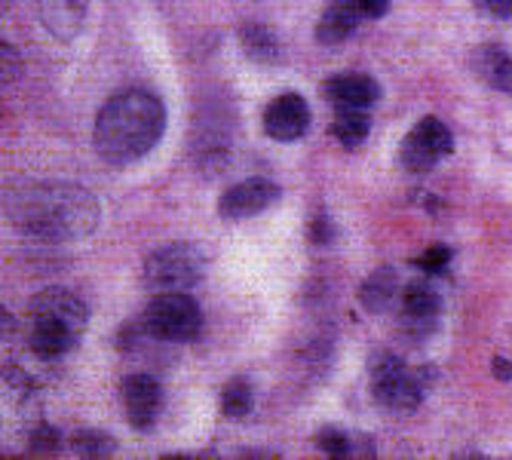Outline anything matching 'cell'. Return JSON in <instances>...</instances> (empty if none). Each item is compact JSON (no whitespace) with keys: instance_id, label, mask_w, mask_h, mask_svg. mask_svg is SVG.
I'll list each match as a JSON object with an SVG mask.
<instances>
[{"instance_id":"1","label":"cell","mask_w":512,"mask_h":460,"mask_svg":"<svg viewBox=\"0 0 512 460\" xmlns=\"http://www.w3.org/2000/svg\"><path fill=\"white\" fill-rule=\"evenodd\" d=\"M99 215V200L74 181H37L10 197V221L31 240H83L99 227Z\"/></svg>"},{"instance_id":"2","label":"cell","mask_w":512,"mask_h":460,"mask_svg":"<svg viewBox=\"0 0 512 460\" xmlns=\"http://www.w3.org/2000/svg\"><path fill=\"white\" fill-rule=\"evenodd\" d=\"M166 132V108L151 89H123L111 96L92 129L96 154L111 166H129L151 154Z\"/></svg>"},{"instance_id":"3","label":"cell","mask_w":512,"mask_h":460,"mask_svg":"<svg viewBox=\"0 0 512 460\" xmlns=\"http://www.w3.org/2000/svg\"><path fill=\"white\" fill-rule=\"evenodd\" d=\"M89 322L86 304L68 289H43L28 301V347L37 359L71 353Z\"/></svg>"},{"instance_id":"4","label":"cell","mask_w":512,"mask_h":460,"mask_svg":"<svg viewBox=\"0 0 512 460\" xmlns=\"http://www.w3.org/2000/svg\"><path fill=\"white\" fill-rule=\"evenodd\" d=\"M142 326L154 341L188 344L203 332L200 304L184 292H157L142 313Z\"/></svg>"},{"instance_id":"5","label":"cell","mask_w":512,"mask_h":460,"mask_svg":"<svg viewBox=\"0 0 512 460\" xmlns=\"http://www.w3.org/2000/svg\"><path fill=\"white\" fill-rule=\"evenodd\" d=\"M206 258L194 243H169L148 255L145 286L151 292H188L203 280Z\"/></svg>"},{"instance_id":"6","label":"cell","mask_w":512,"mask_h":460,"mask_svg":"<svg viewBox=\"0 0 512 460\" xmlns=\"http://www.w3.org/2000/svg\"><path fill=\"white\" fill-rule=\"evenodd\" d=\"M368 372H371V393H375V402L384 405L387 411L408 414L421 405L424 384L408 372L399 356L378 353L375 359H371Z\"/></svg>"},{"instance_id":"7","label":"cell","mask_w":512,"mask_h":460,"mask_svg":"<svg viewBox=\"0 0 512 460\" xmlns=\"http://www.w3.org/2000/svg\"><path fill=\"white\" fill-rule=\"evenodd\" d=\"M454 151V135L439 117H424L411 126L399 145V166L408 172H430Z\"/></svg>"},{"instance_id":"8","label":"cell","mask_w":512,"mask_h":460,"mask_svg":"<svg viewBox=\"0 0 512 460\" xmlns=\"http://www.w3.org/2000/svg\"><path fill=\"white\" fill-rule=\"evenodd\" d=\"M120 402H123V411H126V421L129 427L135 430H151L160 418V408H163V390L160 384L145 375V372H135V375H126L123 384H120Z\"/></svg>"},{"instance_id":"9","label":"cell","mask_w":512,"mask_h":460,"mask_svg":"<svg viewBox=\"0 0 512 460\" xmlns=\"http://www.w3.org/2000/svg\"><path fill=\"white\" fill-rule=\"evenodd\" d=\"M283 191H279V184L267 181V178H246L234 188H227L218 200V215L224 221H246L264 209H270Z\"/></svg>"},{"instance_id":"10","label":"cell","mask_w":512,"mask_h":460,"mask_svg":"<svg viewBox=\"0 0 512 460\" xmlns=\"http://www.w3.org/2000/svg\"><path fill=\"white\" fill-rule=\"evenodd\" d=\"M310 126V108L298 92H283L264 108V132L276 142H298Z\"/></svg>"},{"instance_id":"11","label":"cell","mask_w":512,"mask_h":460,"mask_svg":"<svg viewBox=\"0 0 512 460\" xmlns=\"http://www.w3.org/2000/svg\"><path fill=\"white\" fill-rule=\"evenodd\" d=\"M439 316H442V298L430 283L414 280L402 289V326H405V332L424 338L436 329Z\"/></svg>"},{"instance_id":"12","label":"cell","mask_w":512,"mask_h":460,"mask_svg":"<svg viewBox=\"0 0 512 460\" xmlns=\"http://www.w3.org/2000/svg\"><path fill=\"white\" fill-rule=\"evenodd\" d=\"M37 13L43 28L50 31L56 40L71 43L80 37L89 13V0H37Z\"/></svg>"},{"instance_id":"13","label":"cell","mask_w":512,"mask_h":460,"mask_svg":"<svg viewBox=\"0 0 512 460\" xmlns=\"http://www.w3.org/2000/svg\"><path fill=\"white\" fill-rule=\"evenodd\" d=\"M322 96L335 108H371L381 99V83L368 74H338L322 83Z\"/></svg>"},{"instance_id":"14","label":"cell","mask_w":512,"mask_h":460,"mask_svg":"<svg viewBox=\"0 0 512 460\" xmlns=\"http://www.w3.org/2000/svg\"><path fill=\"white\" fill-rule=\"evenodd\" d=\"M365 10L359 0H332L329 7L322 10L319 25H316V40L325 46H338L347 37L356 34V28L365 22Z\"/></svg>"},{"instance_id":"15","label":"cell","mask_w":512,"mask_h":460,"mask_svg":"<svg viewBox=\"0 0 512 460\" xmlns=\"http://www.w3.org/2000/svg\"><path fill=\"white\" fill-rule=\"evenodd\" d=\"M399 295V273L393 267H378L359 289V304L368 313H384Z\"/></svg>"},{"instance_id":"16","label":"cell","mask_w":512,"mask_h":460,"mask_svg":"<svg viewBox=\"0 0 512 460\" xmlns=\"http://www.w3.org/2000/svg\"><path fill=\"white\" fill-rule=\"evenodd\" d=\"M476 74L497 92L512 96V56L497 50V46H482L476 53Z\"/></svg>"},{"instance_id":"17","label":"cell","mask_w":512,"mask_h":460,"mask_svg":"<svg viewBox=\"0 0 512 460\" xmlns=\"http://www.w3.org/2000/svg\"><path fill=\"white\" fill-rule=\"evenodd\" d=\"M329 132L335 135V142L344 145V148H359L368 132H371V117H368V108H338Z\"/></svg>"},{"instance_id":"18","label":"cell","mask_w":512,"mask_h":460,"mask_svg":"<svg viewBox=\"0 0 512 460\" xmlns=\"http://www.w3.org/2000/svg\"><path fill=\"white\" fill-rule=\"evenodd\" d=\"M240 43L252 62H276L279 59V40L264 25H246L240 31Z\"/></svg>"},{"instance_id":"19","label":"cell","mask_w":512,"mask_h":460,"mask_svg":"<svg viewBox=\"0 0 512 460\" xmlns=\"http://www.w3.org/2000/svg\"><path fill=\"white\" fill-rule=\"evenodd\" d=\"M252 405H255V390L246 378H234L227 381L224 390H221V411L224 418L230 421H243L246 414H252Z\"/></svg>"},{"instance_id":"20","label":"cell","mask_w":512,"mask_h":460,"mask_svg":"<svg viewBox=\"0 0 512 460\" xmlns=\"http://www.w3.org/2000/svg\"><path fill=\"white\" fill-rule=\"evenodd\" d=\"M74 451L80 457H108L114 454V439L102 430H77L71 439Z\"/></svg>"},{"instance_id":"21","label":"cell","mask_w":512,"mask_h":460,"mask_svg":"<svg viewBox=\"0 0 512 460\" xmlns=\"http://www.w3.org/2000/svg\"><path fill=\"white\" fill-rule=\"evenodd\" d=\"M316 445L332 457H350L353 454V439L338 427H322L316 433Z\"/></svg>"},{"instance_id":"22","label":"cell","mask_w":512,"mask_h":460,"mask_svg":"<svg viewBox=\"0 0 512 460\" xmlns=\"http://www.w3.org/2000/svg\"><path fill=\"white\" fill-rule=\"evenodd\" d=\"M414 264L421 267L424 273L436 276V273H442V270L451 264V249H448V246H430L421 258L414 261Z\"/></svg>"},{"instance_id":"23","label":"cell","mask_w":512,"mask_h":460,"mask_svg":"<svg viewBox=\"0 0 512 460\" xmlns=\"http://www.w3.org/2000/svg\"><path fill=\"white\" fill-rule=\"evenodd\" d=\"M473 7L497 22H509L512 19V0H473Z\"/></svg>"},{"instance_id":"24","label":"cell","mask_w":512,"mask_h":460,"mask_svg":"<svg viewBox=\"0 0 512 460\" xmlns=\"http://www.w3.org/2000/svg\"><path fill=\"white\" fill-rule=\"evenodd\" d=\"M59 433L53 430V427H37V433H34V451H53V448H59Z\"/></svg>"},{"instance_id":"25","label":"cell","mask_w":512,"mask_h":460,"mask_svg":"<svg viewBox=\"0 0 512 460\" xmlns=\"http://www.w3.org/2000/svg\"><path fill=\"white\" fill-rule=\"evenodd\" d=\"M310 237H313V243H319V246L332 243V237H335V227H332V221L319 215V218L313 221V227H310Z\"/></svg>"},{"instance_id":"26","label":"cell","mask_w":512,"mask_h":460,"mask_svg":"<svg viewBox=\"0 0 512 460\" xmlns=\"http://www.w3.org/2000/svg\"><path fill=\"white\" fill-rule=\"evenodd\" d=\"M359 4H362V10H365V16H368V19H378V16H384V13H387L390 0H359Z\"/></svg>"},{"instance_id":"27","label":"cell","mask_w":512,"mask_h":460,"mask_svg":"<svg viewBox=\"0 0 512 460\" xmlns=\"http://www.w3.org/2000/svg\"><path fill=\"white\" fill-rule=\"evenodd\" d=\"M494 378H497V381H512V362L494 359Z\"/></svg>"},{"instance_id":"28","label":"cell","mask_w":512,"mask_h":460,"mask_svg":"<svg viewBox=\"0 0 512 460\" xmlns=\"http://www.w3.org/2000/svg\"><path fill=\"white\" fill-rule=\"evenodd\" d=\"M4 4H10V0H4Z\"/></svg>"}]
</instances>
